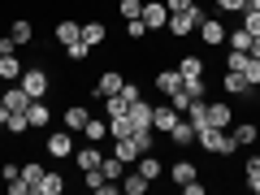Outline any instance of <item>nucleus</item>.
<instances>
[{"instance_id":"f257e3e1","label":"nucleus","mask_w":260,"mask_h":195,"mask_svg":"<svg viewBox=\"0 0 260 195\" xmlns=\"http://www.w3.org/2000/svg\"><path fill=\"white\" fill-rule=\"evenodd\" d=\"M195 143L208 152V156H230L234 152V139H230V130H217V126H204L200 135H195Z\"/></svg>"},{"instance_id":"f03ea898","label":"nucleus","mask_w":260,"mask_h":195,"mask_svg":"<svg viewBox=\"0 0 260 195\" xmlns=\"http://www.w3.org/2000/svg\"><path fill=\"white\" fill-rule=\"evenodd\" d=\"M200 22H204V9H200V0H195V9H182V13H169V22H165V30L174 39H186L191 35L195 26H200Z\"/></svg>"},{"instance_id":"7ed1b4c3","label":"nucleus","mask_w":260,"mask_h":195,"mask_svg":"<svg viewBox=\"0 0 260 195\" xmlns=\"http://www.w3.org/2000/svg\"><path fill=\"white\" fill-rule=\"evenodd\" d=\"M18 83L30 91V100H48V87H52V83H48V70H44V65H30V70H22Z\"/></svg>"},{"instance_id":"20e7f679","label":"nucleus","mask_w":260,"mask_h":195,"mask_svg":"<svg viewBox=\"0 0 260 195\" xmlns=\"http://www.w3.org/2000/svg\"><path fill=\"white\" fill-rule=\"evenodd\" d=\"M74 130H52V135H48V143H44V152L52 160H65V156H74Z\"/></svg>"},{"instance_id":"39448f33","label":"nucleus","mask_w":260,"mask_h":195,"mask_svg":"<svg viewBox=\"0 0 260 195\" xmlns=\"http://www.w3.org/2000/svg\"><path fill=\"white\" fill-rule=\"evenodd\" d=\"M225 35H230L225 13H221V18H208V13H204V22H200V39H204L208 48H225Z\"/></svg>"},{"instance_id":"423d86ee","label":"nucleus","mask_w":260,"mask_h":195,"mask_svg":"<svg viewBox=\"0 0 260 195\" xmlns=\"http://www.w3.org/2000/svg\"><path fill=\"white\" fill-rule=\"evenodd\" d=\"M221 87H225V95H239V100H256V91H260V87H251L247 78L239 74V70H225Z\"/></svg>"},{"instance_id":"0eeeda50","label":"nucleus","mask_w":260,"mask_h":195,"mask_svg":"<svg viewBox=\"0 0 260 195\" xmlns=\"http://www.w3.org/2000/svg\"><path fill=\"white\" fill-rule=\"evenodd\" d=\"M169 22V9H165V0H143V26L156 35V30H165Z\"/></svg>"},{"instance_id":"6e6552de","label":"nucleus","mask_w":260,"mask_h":195,"mask_svg":"<svg viewBox=\"0 0 260 195\" xmlns=\"http://www.w3.org/2000/svg\"><path fill=\"white\" fill-rule=\"evenodd\" d=\"M121 87H126V74H117V70H104V74H95L91 95H95V100H100V95H117Z\"/></svg>"},{"instance_id":"1a4fd4ad","label":"nucleus","mask_w":260,"mask_h":195,"mask_svg":"<svg viewBox=\"0 0 260 195\" xmlns=\"http://www.w3.org/2000/svg\"><path fill=\"white\" fill-rule=\"evenodd\" d=\"M178 117H182V113H178L174 104H160V109H152V130H156V135H169V130L178 126Z\"/></svg>"},{"instance_id":"9d476101","label":"nucleus","mask_w":260,"mask_h":195,"mask_svg":"<svg viewBox=\"0 0 260 195\" xmlns=\"http://www.w3.org/2000/svg\"><path fill=\"white\" fill-rule=\"evenodd\" d=\"M26 121H30V130L52 126V104H48V100H30L26 104Z\"/></svg>"},{"instance_id":"9b49d317","label":"nucleus","mask_w":260,"mask_h":195,"mask_svg":"<svg viewBox=\"0 0 260 195\" xmlns=\"http://www.w3.org/2000/svg\"><path fill=\"white\" fill-rule=\"evenodd\" d=\"M26 104H30V91L22 83H9L5 87V113H26Z\"/></svg>"},{"instance_id":"f8f14e48","label":"nucleus","mask_w":260,"mask_h":195,"mask_svg":"<svg viewBox=\"0 0 260 195\" xmlns=\"http://www.w3.org/2000/svg\"><path fill=\"white\" fill-rule=\"evenodd\" d=\"M230 139H234V148H251V143L260 139V126H256V121H234Z\"/></svg>"},{"instance_id":"ddd939ff","label":"nucleus","mask_w":260,"mask_h":195,"mask_svg":"<svg viewBox=\"0 0 260 195\" xmlns=\"http://www.w3.org/2000/svg\"><path fill=\"white\" fill-rule=\"evenodd\" d=\"M52 35H56V44H61V48H65V44H78V39H83V22H74V18H61Z\"/></svg>"},{"instance_id":"4468645a","label":"nucleus","mask_w":260,"mask_h":195,"mask_svg":"<svg viewBox=\"0 0 260 195\" xmlns=\"http://www.w3.org/2000/svg\"><path fill=\"white\" fill-rule=\"evenodd\" d=\"M208 126H217V130H230V126H234V109H230L225 100L208 104Z\"/></svg>"},{"instance_id":"2eb2a0df","label":"nucleus","mask_w":260,"mask_h":195,"mask_svg":"<svg viewBox=\"0 0 260 195\" xmlns=\"http://www.w3.org/2000/svg\"><path fill=\"white\" fill-rule=\"evenodd\" d=\"M100 160H104V152L95 148V143H91V148H74V165L83 169V174H91V169H100Z\"/></svg>"},{"instance_id":"dca6fc26","label":"nucleus","mask_w":260,"mask_h":195,"mask_svg":"<svg viewBox=\"0 0 260 195\" xmlns=\"http://www.w3.org/2000/svg\"><path fill=\"white\" fill-rule=\"evenodd\" d=\"M165 139L174 143V148H191V143H195V126H191V121H186V117H178V126L169 130Z\"/></svg>"},{"instance_id":"f3484780","label":"nucleus","mask_w":260,"mask_h":195,"mask_svg":"<svg viewBox=\"0 0 260 195\" xmlns=\"http://www.w3.org/2000/svg\"><path fill=\"white\" fill-rule=\"evenodd\" d=\"M152 83H156V91L169 100V95L182 87V74H178V70H156V78H152Z\"/></svg>"},{"instance_id":"a211bd4d","label":"nucleus","mask_w":260,"mask_h":195,"mask_svg":"<svg viewBox=\"0 0 260 195\" xmlns=\"http://www.w3.org/2000/svg\"><path fill=\"white\" fill-rule=\"evenodd\" d=\"M9 35H13V44H18V48H30V44H35V26H30L26 18H13V22H9Z\"/></svg>"},{"instance_id":"6ab92c4d","label":"nucleus","mask_w":260,"mask_h":195,"mask_svg":"<svg viewBox=\"0 0 260 195\" xmlns=\"http://www.w3.org/2000/svg\"><path fill=\"white\" fill-rule=\"evenodd\" d=\"M22 70H26V65L18 61V52H5V56H0V83H18Z\"/></svg>"},{"instance_id":"aec40b11","label":"nucleus","mask_w":260,"mask_h":195,"mask_svg":"<svg viewBox=\"0 0 260 195\" xmlns=\"http://www.w3.org/2000/svg\"><path fill=\"white\" fill-rule=\"evenodd\" d=\"M61 191H65V178L56 169H44V178L35 182V195H61Z\"/></svg>"},{"instance_id":"412c9836","label":"nucleus","mask_w":260,"mask_h":195,"mask_svg":"<svg viewBox=\"0 0 260 195\" xmlns=\"http://www.w3.org/2000/svg\"><path fill=\"white\" fill-rule=\"evenodd\" d=\"M130 126H135V130H143V126H152V104L148 100H143V95H139V100H135V104H130Z\"/></svg>"},{"instance_id":"4be33fe9","label":"nucleus","mask_w":260,"mask_h":195,"mask_svg":"<svg viewBox=\"0 0 260 195\" xmlns=\"http://www.w3.org/2000/svg\"><path fill=\"white\" fill-rule=\"evenodd\" d=\"M169 178H174L178 186H186V182L200 178V165H191V160H174V165H169Z\"/></svg>"},{"instance_id":"5701e85b","label":"nucleus","mask_w":260,"mask_h":195,"mask_svg":"<svg viewBox=\"0 0 260 195\" xmlns=\"http://www.w3.org/2000/svg\"><path fill=\"white\" fill-rule=\"evenodd\" d=\"M104 39H109V26H104L100 18H91V22H83V44H91V48H100Z\"/></svg>"},{"instance_id":"b1692460","label":"nucleus","mask_w":260,"mask_h":195,"mask_svg":"<svg viewBox=\"0 0 260 195\" xmlns=\"http://www.w3.org/2000/svg\"><path fill=\"white\" fill-rule=\"evenodd\" d=\"M87 117H91V113H87V104H70V109L61 113L65 130H83V126H87Z\"/></svg>"},{"instance_id":"393cba45","label":"nucleus","mask_w":260,"mask_h":195,"mask_svg":"<svg viewBox=\"0 0 260 195\" xmlns=\"http://www.w3.org/2000/svg\"><path fill=\"white\" fill-rule=\"evenodd\" d=\"M148 186H152V182H148V178L139 174V169H135V174H130V169L121 174V195H143Z\"/></svg>"},{"instance_id":"a878e982","label":"nucleus","mask_w":260,"mask_h":195,"mask_svg":"<svg viewBox=\"0 0 260 195\" xmlns=\"http://www.w3.org/2000/svg\"><path fill=\"white\" fill-rule=\"evenodd\" d=\"M135 165H139V174L148 178V182H156V178L165 174V165H160V156H152V152H143V156L135 160Z\"/></svg>"},{"instance_id":"bb28decb","label":"nucleus","mask_w":260,"mask_h":195,"mask_svg":"<svg viewBox=\"0 0 260 195\" xmlns=\"http://www.w3.org/2000/svg\"><path fill=\"white\" fill-rule=\"evenodd\" d=\"M83 135H87L91 143H104V139H109V117H87Z\"/></svg>"},{"instance_id":"cd10ccee","label":"nucleus","mask_w":260,"mask_h":195,"mask_svg":"<svg viewBox=\"0 0 260 195\" xmlns=\"http://www.w3.org/2000/svg\"><path fill=\"white\" fill-rule=\"evenodd\" d=\"M130 130H135V126H130V113H117V117H109V139H126Z\"/></svg>"},{"instance_id":"c85d7f7f","label":"nucleus","mask_w":260,"mask_h":195,"mask_svg":"<svg viewBox=\"0 0 260 195\" xmlns=\"http://www.w3.org/2000/svg\"><path fill=\"white\" fill-rule=\"evenodd\" d=\"M22 182H26V191L30 195H35V182H39V178H44V165H39V160H26V165H22Z\"/></svg>"},{"instance_id":"c756f323","label":"nucleus","mask_w":260,"mask_h":195,"mask_svg":"<svg viewBox=\"0 0 260 195\" xmlns=\"http://www.w3.org/2000/svg\"><path fill=\"white\" fill-rule=\"evenodd\" d=\"M178 74L182 78H204V61H200V56H182V61H178Z\"/></svg>"},{"instance_id":"7c9ffc66","label":"nucleus","mask_w":260,"mask_h":195,"mask_svg":"<svg viewBox=\"0 0 260 195\" xmlns=\"http://www.w3.org/2000/svg\"><path fill=\"white\" fill-rule=\"evenodd\" d=\"M239 26L247 30L251 39H260V9H243V13H239Z\"/></svg>"},{"instance_id":"2f4dec72","label":"nucleus","mask_w":260,"mask_h":195,"mask_svg":"<svg viewBox=\"0 0 260 195\" xmlns=\"http://www.w3.org/2000/svg\"><path fill=\"white\" fill-rule=\"evenodd\" d=\"M0 126L9 130V135H26L30 121H26V113H5V121H0Z\"/></svg>"},{"instance_id":"473e14b6","label":"nucleus","mask_w":260,"mask_h":195,"mask_svg":"<svg viewBox=\"0 0 260 195\" xmlns=\"http://www.w3.org/2000/svg\"><path fill=\"white\" fill-rule=\"evenodd\" d=\"M100 109H104V117H117V113H126L130 104L121 100V95H100Z\"/></svg>"},{"instance_id":"72a5a7b5","label":"nucleus","mask_w":260,"mask_h":195,"mask_svg":"<svg viewBox=\"0 0 260 195\" xmlns=\"http://www.w3.org/2000/svg\"><path fill=\"white\" fill-rule=\"evenodd\" d=\"M182 91L191 95V100H204V95H208V83H204V78H182Z\"/></svg>"},{"instance_id":"f704fd0d","label":"nucleus","mask_w":260,"mask_h":195,"mask_svg":"<svg viewBox=\"0 0 260 195\" xmlns=\"http://www.w3.org/2000/svg\"><path fill=\"white\" fill-rule=\"evenodd\" d=\"M65 56H70L74 65H83L87 56H91V44H83V39H78V44H65Z\"/></svg>"},{"instance_id":"c9c22d12","label":"nucleus","mask_w":260,"mask_h":195,"mask_svg":"<svg viewBox=\"0 0 260 195\" xmlns=\"http://www.w3.org/2000/svg\"><path fill=\"white\" fill-rule=\"evenodd\" d=\"M148 35H152V30L143 26V18H130V22H126V39H135V44H143Z\"/></svg>"},{"instance_id":"e433bc0d","label":"nucleus","mask_w":260,"mask_h":195,"mask_svg":"<svg viewBox=\"0 0 260 195\" xmlns=\"http://www.w3.org/2000/svg\"><path fill=\"white\" fill-rule=\"evenodd\" d=\"M225 44H230V48H239V52H247V48H251V35H247L243 26H234L230 35H225Z\"/></svg>"},{"instance_id":"4c0bfd02","label":"nucleus","mask_w":260,"mask_h":195,"mask_svg":"<svg viewBox=\"0 0 260 195\" xmlns=\"http://www.w3.org/2000/svg\"><path fill=\"white\" fill-rule=\"evenodd\" d=\"M117 13H121V22L143 18V0H121V5H117Z\"/></svg>"},{"instance_id":"58836bf2","label":"nucleus","mask_w":260,"mask_h":195,"mask_svg":"<svg viewBox=\"0 0 260 195\" xmlns=\"http://www.w3.org/2000/svg\"><path fill=\"white\" fill-rule=\"evenodd\" d=\"M213 5H217V13H225V18H234V13L247 9V0H213Z\"/></svg>"},{"instance_id":"ea45409f","label":"nucleus","mask_w":260,"mask_h":195,"mask_svg":"<svg viewBox=\"0 0 260 195\" xmlns=\"http://www.w3.org/2000/svg\"><path fill=\"white\" fill-rule=\"evenodd\" d=\"M243 65H247V52H239V48H225V70H239V74H243Z\"/></svg>"},{"instance_id":"a19ab883","label":"nucleus","mask_w":260,"mask_h":195,"mask_svg":"<svg viewBox=\"0 0 260 195\" xmlns=\"http://www.w3.org/2000/svg\"><path fill=\"white\" fill-rule=\"evenodd\" d=\"M243 78H247L251 87H260V61H256L251 52H247V65H243Z\"/></svg>"},{"instance_id":"79ce46f5","label":"nucleus","mask_w":260,"mask_h":195,"mask_svg":"<svg viewBox=\"0 0 260 195\" xmlns=\"http://www.w3.org/2000/svg\"><path fill=\"white\" fill-rule=\"evenodd\" d=\"M117 95H121V100H126V104H135V100H139V95H143V87H139V83H126V87H121Z\"/></svg>"},{"instance_id":"37998d69","label":"nucleus","mask_w":260,"mask_h":195,"mask_svg":"<svg viewBox=\"0 0 260 195\" xmlns=\"http://www.w3.org/2000/svg\"><path fill=\"white\" fill-rule=\"evenodd\" d=\"M260 174V152H251L247 160H243V178H256Z\"/></svg>"},{"instance_id":"c03bdc74","label":"nucleus","mask_w":260,"mask_h":195,"mask_svg":"<svg viewBox=\"0 0 260 195\" xmlns=\"http://www.w3.org/2000/svg\"><path fill=\"white\" fill-rule=\"evenodd\" d=\"M18 174H22V165H13V160H5V165H0V178H5V182H13Z\"/></svg>"},{"instance_id":"a18cd8bd","label":"nucleus","mask_w":260,"mask_h":195,"mask_svg":"<svg viewBox=\"0 0 260 195\" xmlns=\"http://www.w3.org/2000/svg\"><path fill=\"white\" fill-rule=\"evenodd\" d=\"M169 13H182V9H195V0H165Z\"/></svg>"},{"instance_id":"49530a36","label":"nucleus","mask_w":260,"mask_h":195,"mask_svg":"<svg viewBox=\"0 0 260 195\" xmlns=\"http://www.w3.org/2000/svg\"><path fill=\"white\" fill-rule=\"evenodd\" d=\"M5 52H18V44H13V35H0V56Z\"/></svg>"},{"instance_id":"de8ad7c7","label":"nucleus","mask_w":260,"mask_h":195,"mask_svg":"<svg viewBox=\"0 0 260 195\" xmlns=\"http://www.w3.org/2000/svg\"><path fill=\"white\" fill-rule=\"evenodd\" d=\"M247 52H251V56L260 61V39H251V48H247Z\"/></svg>"},{"instance_id":"09e8293b","label":"nucleus","mask_w":260,"mask_h":195,"mask_svg":"<svg viewBox=\"0 0 260 195\" xmlns=\"http://www.w3.org/2000/svg\"><path fill=\"white\" fill-rule=\"evenodd\" d=\"M247 186H251V191L260 195V174H256V178H247Z\"/></svg>"},{"instance_id":"8fccbe9b","label":"nucleus","mask_w":260,"mask_h":195,"mask_svg":"<svg viewBox=\"0 0 260 195\" xmlns=\"http://www.w3.org/2000/svg\"><path fill=\"white\" fill-rule=\"evenodd\" d=\"M247 9H260V0H247Z\"/></svg>"}]
</instances>
